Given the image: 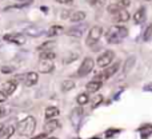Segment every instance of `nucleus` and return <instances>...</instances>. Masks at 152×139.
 Returning <instances> with one entry per match:
<instances>
[{
    "label": "nucleus",
    "instance_id": "obj_1",
    "mask_svg": "<svg viewBox=\"0 0 152 139\" xmlns=\"http://www.w3.org/2000/svg\"><path fill=\"white\" fill-rule=\"evenodd\" d=\"M128 35V29L123 26H113L111 28H108V31L105 32V40L110 44H118V43L123 42Z\"/></svg>",
    "mask_w": 152,
    "mask_h": 139
},
{
    "label": "nucleus",
    "instance_id": "obj_2",
    "mask_svg": "<svg viewBox=\"0 0 152 139\" xmlns=\"http://www.w3.org/2000/svg\"><path fill=\"white\" fill-rule=\"evenodd\" d=\"M36 129V119L34 116H27L23 121H20L16 126V132L20 137H31Z\"/></svg>",
    "mask_w": 152,
    "mask_h": 139
},
{
    "label": "nucleus",
    "instance_id": "obj_3",
    "mask_svg": "<svg viewBox=\"0 0 152 139\" xmlns=\"http://www.w3.org/2000/svg\"><path fill=\"white\" fill-rule=\"evenodd\" d=\"M103 35V28L100 26H94L91 29H89V34L87 36V40H86V44L88 47H92L94 44H96L97 42L100 40Z\"/></svg>",
    "mask_w": 152,
    "mask_h": 139
},
{
    "label": "nucleus",
    "instance_id": "obj_4",
    "mask_svg": "<svg viewBox=\"0 0 152 139\" xmlns=\"http://www.w3.org/2000/svg\"><path fill=\"white\" fill-rule=\"evenodd\" d=\"M113 58H115V52L111 51V50H107V51H104L103 54H100V55L97 56L96 63L100 68H105V67H108L111 63H112Z\"/></svg>",
    "mask_w": 152,
    "mask_h": 139
},
{
    "label": "nucleus",
    "instance_id": "obj_5",
    "mask_svg": "<svg viewBox=\"0 0 152 139\" xmlns=\"http://www.w3.org/2000/svg\"><path fill=\"white\" fill-rule=\"evenodd\" d=\"M94 67H95L94 59L89 58V56H88V58H84V60L81 62L80 67H79V70H77V75L80 76V78H84V76H87L88 74L92 72Z\"/></svg>",
    "mask_w": 152,
    "mask_h": 139
},
{
    "label": "nucleus",
    "instance_id": "obj_6",
    "mask_svg": "<svg viewBox=\"0 0 152 139\" xmlns=\"http://www.w3.org/2000/svg\"><path fill=\"white\" fill-rule=\"evenodd\" d=\"M3 39L8 43H12V44L16 46H23L26 43V36L23 34H7L4 35Z\"/></svg>",
    "mask_w": 152,
    "mask_h": 139
},
{
    "label": "nucleus",
    "instance_id": "obj_7",
    "mask_svg": "<svg viewBox=\"0 0 152 139\" xmlns=\"http://www.w3.org/2000/svg\"><path fill=\"white\" fill-rule=\"evenodd\" d=\"M20 80H23V84L26 87H32V86H35V84L39 82V76H37L36 72L31 71V72H27L26 75H21Z\"/></svg>",
    "mask_w": 152,
    "mask_h": 139
},
{
    "label": "nucleus",
    "instance_id": "obj_8",
    "mask_svg": "<svg viewBox=\"0 0 152 139\" xmlns=\"http://www.w3.org/2000/svg\"><path fill=\"white\" fill-rule=\"evenodd\" d=\"M87 27L88 26L84 24V23L77 24V26H75V27H71V28L67 31V35H68V36H72V38H81L83 36V34L86 32Z\"/></svg>",
    "mask_w": 152,
    "mask_h": 139
},
{
    "label": "nucleus",
    "instance_id": "obj_9",
    "mask_svg": "<svg viewBox=\"0 0 152 139\" xmlns=\"http://www.w3.org/2000/svg\"><path fill=\"white\" fill-rule=\"evenodd\" d=\"M81 116H83V108H81V107L74 108V110L71 111V115H69V121H71L72 126L76 127V129H77L79 124H80Z\"/></svg>",
    "mask_w": 152,
    "mask_h": 139
},
{
    "label": "nucleus",
    "instance_id": "obj_10",
    "mask_svg": "<svg viewBox=\"0 0 152 139\" xmlns=\"http://www.w3.org/2000/svg\"><path fill=\"white\" fill-rule=\"evenodd\" d=\"M24 34L27 36H31V38H39L44 34V29L42 27H37V26H28L24 28Z\"/></svg>",
    "mask_w": 152,
    "mask_h": 139
},
{
    "label": "nucleus",
    "instance_id": "obj_11",
    "mask_svg": "<svg viewBox=\"0 0 152 139\" xmlns=\"http://www.w3.org/2000/svg\"><path fill=\"white\" fill-rule=\"evenodd\" d=\"M37 68L42 74H48L53 71V63L52 60H45V59H40Z\"/></svg>",
    "mask_w": 152,
    "mask_h": 139
},
{
    "label": "nucleus",
    "instance_id": "obj_12",
    "mask_svg": "<svg viewBox=\"0 0 152 139\" xmlns=\"http://www.w3.org/2000/svg\"><path fill=\"white\" fill-rule=\"evenodd\" d=\"M16 87H18V83H16L15 80H7L4 84H3L1 91L4 92L7 96H10V95H12L13 92L16 91Z\"/></svg>",
    "mask_w": 152,
    "mask_h": 139
},
{
    "label": "nucleus",
    "instance_id": "obj_13",
    "mask_svg": "<svg viewBox=\"0 0 152 139\" xmlns=\"http://www.w3.org/2000/svg\"><path fill=\"white\" fill-rule=\"evenodd\" d=\"M119 67H120V63H115V64H112V66L105 67V70L103 71L102 76H103L104 79H110V78H112V76L119 71Z\"/></svg>",
    "mask_w": 152,
    "mask_h": 139
},
{
    "label": "nucleus",
    "instance_id": "obj_14",
    "mask_svg": "<svg viewBox=\"0 0 152 139\" xmlns=\"http://www.w3.org/2000/svg\"><path fill=\"white\" fill-rule=\"evenodd\" d=\"M43 129H44V134H51V132L56 131L59 129V122L56 119H50V121L45 122Z\"/></svg>",
    "mask_w": 152,
    "mask_h": 139
},
{
    "label": "nucleus",
    "instance_id": "obj_15",
    "mask_svg": "<svg viewBox=\"0 0 152 139\" xmlns=\"http://www.w3.org/2000/svg\"><path fill=\"white\" fill-rule=\"evenodd\" d=\"M145 8L144 7H140L139 10L136 11V12L134 13V23L135 24H142V23H144V20H145Z\"/></svg>",
    "mask_w": 152,
    "mask_h": 139
},
{
    "label": "nucleus",
    "instance_id": "obj_16",
    "mask_svg": "<svg viewBox=\"0 0 152 139\" xmlns=\"http://www.w3.org/2000/svg\"><path fill=\"white\" fill-rule=\"evenodd\" d=\"M128 20H129V12L127 10H120L118 13H115L116 23H126Z\"/></svg>",
    "mask_w": 152,
    "mask_h": 139
},
{
    "label": "nucleus",
    "instance_id": "obj_17",
    "mask_svg": "<svg viewBox=\"0 0 152 139\" xmlns=\"http://www.w3.org/2000/svg\"><path fill=\"white\" fill-rule=\"evenodd\" d=\"M15 131H16V129L12 126V124L3 127L1 132H0V139H10L13 134H15Z\"/></svg>",
    "mask_w": 152,
    "mask_h": 139
},
{
    "label": "nucleus",
    "instance_id": "obj_18",
    "mask_svg": "<svg viewBox=\"0 0 152 139\" xmlns=\"http://www.w3.org/2000/svg\"><path fill=\"white\" fill-rule=\"evenodd\" d=\"M84 19H86V12L84 11H75V12H72L69 15V20L72 23H80Z\"/></svg>",
    "mask_w": 152,
    "mask_h": 139
},
{
    "label": "nucleus",
    "instance_id": "obj_19",
    "mask_svg": "<svg viewBox=\"0 0 152 139\" xmlns=\"http://www.w3.org/2000/svg\"><path fill=\"white\" fill-rule=\"evenodd\" d=\"M60 115V110H59L58 107H48L47 110H45V119L47 121H50V119H55L56 116Z\"/></svg>",
    "mask_w": 152,
    "mask_h": 139
},
{
    "label": "nucleus",
    "instance_id": "obj_20",
    "mask_svg": "<svg viewBox=\"0 0 152 139\" xmlns=\"http://www.w3.org/2000/svg\"><path fill=\"white\" fill-rule=\"evenodd\" d=\"M135 62H136V58L135 56H129L128 59L124 63V68H123V76H126L127 74H129V71L132 70V67L135 66Z\"/></svg>",
    "mask_w": 152,
    "mask_h": 139
},
{
    "label": "nucleus",
    "instance_id": "obj_21",
    "mask_svg": "<svg viewBox=\"0 0 152 139\" xmlns=\"http://www.w3.org/2000/svg\"><path fill=\"white\" fill-rule=\"evenodd\" d=\"M86 88H87V91L88 92H96V91H99L100 88H102V82H99V80H92V82H88L87 83V86H86Z\"/></svg>",
    "mask_w": 152,
    "mask_h": 139
},
{
    "label": "nucleus",
    "instance_id": "obj_22",
    "mask_svg": "<svg viewBox=\"0 0 152 139\" xmlns=\"http://www.w3.org/2000/svg\"><path fill=\"white\" fill-rule=\"evenodd\" d=\"M64 31V28H63V26H52V27H50L48 28V31H47V35L50 38H53V36H58V35H60L61 32Z\"/></svg>",
    "mask_w": 152,
    "mask_h": 139
},
{
    "label": "nucleus",
    "instance_id": "obj_23",
    "mask_svg": "<svg viewBox=\"0 0 152 139\" xmlns=\"http://www.w3.org/2000/svg\"><path fill=\"white\" fill-rule=\"evenodd\" d=\"M56 43L52 42V40H50V42H44L43 44H40L39 47H37V51L39 52H47V51H52V48L55 47Z\"/></svg>",
    "mask_w": 152,
    "mask_h": 139
},
{
    "label": "nucleus",
    "instance_id": "obj_24",
    "mask_svg": "<svg viewBox=\"0 0 152 139\" xmlns=\"http://www.w3.org/2000/svg\"><path fill=\"white\" fill-rule=\"evenodd\" d=\"M74 88H75V82L72 80V79H66V80L61 83V91L63 92H68Z\"/></svg>",
    "mask_w": 152,
    "mask_h": 139
},
{
    "label": "nucleus",
    "instance_id": "obj_25",
    "mask_svg": "<svg viewBox=\"0 0 152 139\" xmlns=\"http://www.w3.org/2000/svg\"><path fill=\"white\" fill-rule=\"evenodd\" d=\"M76 102H77L79 106H84V104H87V103H89L88 94H86V92H83V94H79L77 96H76Z\"/></svg>",
    "mask_w": 152,
    "mask_h": 139
},
{
    "label": "nucleus",
    "instance_id": "obj_26",
    "mask_svg": "<svg viewBox=\"0 0 152 139\" xmlns=\"http://www.w3.org/2000/svg\"><path fill=\"white\" fill-rule=\"evenodd\" d=\"M56 55L53 51H47V52H40V59H45V60H52L55 59Z\"/></svg>",
    "mask_w": 152,
    "mask_h": 139
},
{
    "label": "nucleus",
    "instance_id": "obj_27",
    "mask_svg": "<svg viewBox=\"0 0 152 139\" xmlns=\"http://www.w3.org/2000/svg\"><path fill=\"white\" fill-rule=\"evenodd\" d=\"M143 40H144V42H150V40H152V24H150V26L145 28L144 35H143Z\"/></svg>",
    "mask_w": 152,
    "mask_h": 139
},
{
    "label": "nucleus",
    "instance_id": "obj_28",
    "mask_svg": "<svg viewBox=\"0 0 152 139\" xmlns=\"http://www.w3.org/2000/svg\"><path fill=\"white\" fill-rule=\"evenodd\" d=\"M91 102H92V108H96L97 106L103 102V96H102V95H96L95 98H92V99H91Z\"/></svg>",
    "mask_w": 152,
    "mask_h": 139
},
{
    "label": "nucleus",
    "instance_id": "obj_29",
    "mask_svg": "<svg viewBox=\"0 0 152 139\" xmlns=\"http://www.w3.org/2000/svg\"><path fill=\"white\" fill-rule=\"evenodd\" d=\"M107 11H108V12H110V13H112V15H115V13H118L119 11H120V8H119V5L116 4V3H113V4L108 5Z\"/></svg>",
    "mask_w": 152,
    "mask_h": 139
},
{
    "label": "nucleus",
    "instance_id": "obj_30",
    "mask_svg": "<svg viewBox=\"0 0 152 139\" xmlns=\"http://www.w3.org/2000/svg\"><path fill=\"white\" fill-rule=\"evenodd\" d=\"M116 4L119 5V8H120V10H126V8L129 5V0H119Z\"/></svg>",
    "mask_w": 152,
    "mask_h": 139
},
{
    "label": "nucleus",
    "instance_id": "obj_31",
    "mask_svg": "<svg viewBox=\"0 0 152 139\" xmlns=\"http://www.w3.org/2000/svg\"><path fill=\"white\" fill-rule=\"evenodd\" d=\"M143 91L152 92V83H147V84H144V87H143Z\"/></svg>",
    "mask_w": 152,
    "mask_h": 139
},
{
    "label": "nucleus",
    "instance_id": "obj_32",
    "mask_svg": "<svg viewBox=\"0 0 152 139\" xmlns=\"http://www.w3.org/2000/svg\"><path fill=\"white\" fill-rule=\"evenodd\" d=\"M8 113V110L5 107H0V118H3V116H5Z\"/></svg>",
    "mask_w": 152,
    "mask_h": 139
},
{
    "label": "nucleus",
    "instance_id": "obj_33",
    "mask_svg": "<svg viewBox=\"0 0 152 139\" xmlns=\"http://www.w3.org/2000/svg\"><path fill=\"white\" fill-rule=\"evenodd\" d=\"M12 71H13L12 67H1V72H4V74H10Z\"/></svg>",
    "mask_w": 152,
    "mask_h": 139
},
{
    "label": "nucleus",
    "instance_id": "obj_34",
    "mask_svg": "<svg viewBox=\"0 0 152 139\" xmlns=\"http://www.w3.org/2000/svg\"><path fill=\"white\" fill-rule=\"evenodd\" d=\"M104 1H105V0H91V4H94V5H102Z\"/></svg>",
    "mask_w": 152,
    "mask_h": 139
},
{
    "label": "nucleus",
    "instance_id": "obj_35",
    "mask_svg": "<svg viewBox=\"0 0 152 139\" xmlns=\"http://www.w3.org/2000/svg\"><path fill=\"white\" fill-rule=\"evenodd\" d=\"M5 100H7V95H5L3 91H0V103L5 102Z\"/></svg>",
    "mask_w": 152,
    "mask_h": 139
},
{
    "label": "nucleus",
    "instance_id": "obj_36",
    "mask_svg": "<svg viewBox=\"0 0 152 139\" xmlns=\"http://www.w3.org/2000/svg\"><path fill=\"white\" fill-rule=\"evenodd\" d=\"M56 1L60 3V4H72L74 0H56Z\"/></svg>",
    "mask_w": 152,
    "mask_h": 139
},
{
    "label": "nucleus",
    "instance_id": "obj_37",
    "mask_svg": "<svg viewBox=\"0 0 152 139\" xmlns=\"http://www.w3.org/2000/svg\"><path fill=\"white\" fill-rule=\"evenodd\" d=\"M45 138H47V134H42V135H39V137H36L34 139H45Z\"/></svg>",
    "mask_w": 152,
    "mask_h": 139
},
{
    "label": "nucleus",
    "instance_id": "obj_38",
    "mask_svg": "<svg viewBox=\"0 0 152 139\" xmlns=\"http://www.w3.org/2000/svg\"><path fill=\"white\" fill-rule=\"evenodd\" d=\"M3 127H4V126H3V124H1V123H0V132H1V130H3Z\"/></svg>",
    "mask_w": 152,
    "mask_h": 139
},
{
    "label": "nucleus",
    "instance_id": "obj_39",
    "mask_svg": "<svg viewBox=\"0 0 152 139\" xmlns=\"http://www.w3.org/2000/svg\"><path fill=\"white\" fill-rule=\"evenodd\" d=\"M45 139H58V138H45Z\"/></svg>",
    "mask_w": 152,
    "mask_h": 139
},
{
    "label": "nucleus",
    "instance_id": "obj_40",
    "mask_svg": "<svg viewBox=\"0 0 152 139\" xmlns=\"http://www.w3.org/2000/svg\"><path fill=\"white\" fill-rule=\"evenodd\" d=\"M19 1H23V0H19Z\"/></svg>",
    "mask_w": 152,
    "mask_h": 139
},
{
    "label": "nucleus",
    "instance_id": "obj_41",
    "mask_svg": "<svg viewBox=\"0 0 152 139\" xmlns=\"http://www.w3.org/2000/svg\"><path fill=\"white\" fill-rule=\"evenodd\" d=\"M0 46H1V42H0Z\"/></svg>",
    "mask_w": 152,
    "mask_h": 139
},
{
    "label": "nucleus",
    "instance_id": "obj_42",
    "mask_svg": "<svg viewBox=\"0 0 152 139\" xmlns=\"http://www.w3.org/2000/svg\"><path fill=\"white\" fill-rule=\"evenodd\" d=\"M147 1H151V0H147Z\"/></svg>",
    "mask_w": 152,
    "mask_h": 139
}]
</instances>
